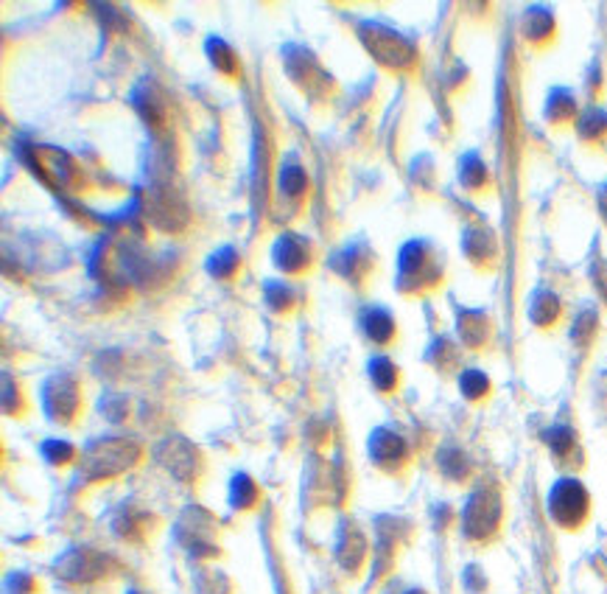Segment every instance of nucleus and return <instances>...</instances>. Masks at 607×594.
<instances>
[{"label": "nucleus", "mask_w": 607, "mask_h": 594, "mask_svg": "<svg viewBox=\"0 0 607 594\" xmlns=\"http://www.w3.org/2000/svg\"><path fill=\"white\" fill-rule=\"evenodd\" d=\"M356 34H359V42L364 45V51L381 67H386V71L409 74L417 67V59H420L417 45L398 29H392L378 20H359Z\"/></svg>", "instance_id": "nucleus-1"}, {"label": "nucleus", "mask_w": 607, "mask_h": 594, "mask_svg": "<svg viewBox=\"0 0 607 594\" xmlns=\"http://www.w3.org/2000/svg\"><path fill=\"white\" fill-rule=\"evenodd\" d=\"M20 157L22 163L34 171V177H39L56 197H70L84 186L82 166L76 163V157L67 154L65 149L26 144L20 146Z\"/></svg>", "instance_id": "nucleus-2"}, {"label": "nucleus", "mask_w": 607, "mask_h": 594, "mask_svg": "<svg viewBox=\"0 0 607 594\" xmlns=\"http://www.w3.org/2000/svg\"><path fill=\"white\" fill-rule=\"evenodd\" d=\"M143 457V449H140L137 441L132 438H99L87 443V449L82 451L79 460V476L84 483H99V479H112L121 476L124 471L134 468Z\"/></svg>", "instance_id": "nucleus-3"}, {"label": "nucleus", "mask_w": 607, "mask_h": 594, "mask_svg": "<svg viewBox=\"0 0 607 594\" xmlns=\"http://www.w3.org/2000/svg\"><path fill=\"white\" fill-rule=\"evenodd\" d=\"M442 261L426 239H412L401 247L398 256V289L403 294H423L442 284Z\"/></svg>", "instance_id": "nucleus-4"}, {"label": "nucleus", "mask_w": 607, "mask_h": 594, "mask_svg": "<svg viewBox=\"0 0 607 594\" xmlns=\"http://www.w3.org/2000/svg\"><path fill=\"white\" fill-rule=\"evenodd\" d=\"M501 494L493 485H479L462 508V533L468 541H490L501 528Z\"/></svg>", "instance_id": "nucleus-5"}, {"label": "nucleus", "mask_w": 607, "mask_h": 594, "mask_svg": "<svg viewBox=\"0 0 607 594\" xmlns=\"http://www.w3.org/2000/svg\"><path fill=\"white\" fill-rule=\"evenodd\" d=\"M137 205L143 211V219L162 233H179L188 227V205L182 202L177 191H171L169 182L152 179L143 197H137Z\"/></svg>", "instance_id": "nucleus-6"}, {"label": "nucleus", "mask_w": 607, "mask_h": 594, "mask_svg": "<svg viewBox=\"0 0 607 594\" xmlns=\"http://www.w3.org/2000/svg\"><path fill=\"white\" fill-rule=\"evenodd\" d=\"M283 67H286V76L308 99H325L334 90V76L325 71L306 45H297V42L283 45Z\"/></svg>", "instance_id": "nucleus-7"}, {"label": "nucleus", "mask_w": 607, "mask_h": 594, "mask_svg": "<svg viewBox=\"0 0 607 594\" xmlns=\"http://www.w3.org/2000/svg\"><path fill=\"white\" fill-rule=\"evenodd\" d=\"M588 511H591V496L579 479L563 476L551 485L549 516L554 524H559V528H566V530H577L579 524L588 519Z\"/></svg>", "instance_id": "nucleus-8"}, {"label": "nucleus", "mask_w": 607, "mask_h": 594, "mask_svg": "<svg viewBox=\"0 0 607 594\" xmlns=\"http://www.w3.org/2000/svg\"><path fill=\"white\" fill-rule=\"evenodd\" d=\"M42 409L54 424L70 426L82 413V387L74 376L54 373L42 384Z\"/></svg>", "instance_id": "nucleus-9"}, {"label": "nucleus", "mask_w": 607, "mask_h": 594, "mask_svg": "<svg viewBox=\"0 0 607 594\" xmlns=\"http://www.w3.org/2000/svg\"><path fill=\"white\" fill-rule=\"evenodd\" d=\"M154 457H157V463L162 468H166L174 479H179V483H185V485L196 483V479L202 476V471H204L202 451L191 441H185L179 435H171L162 443H157Z\"/></svg>", "instance_id": "nucleus-10"}, {"label": "nucleus", "mask_w": 607, "mask_h": 594, "mask_svg": "<svg viewBox=\"0 0 607 594\" xmlns=\"http://www.w3.org/2000/svg\"><path fill=\"white\" fill-rule=\"evenodd\" d=\"M112 561L90 546H70L54 563V572L67 583H96L109 575Z\"/></svg>", "instance_id": "nucleus-11"}, {"label": "nucleus", "mask_w": 607, "mask_h": 594, "mask_svg": "<svg viewBox=\"0 0 607 594\" xmlns=\"http://www.w3.org/2000/svg\"><path fill=\"white\" fill-rule=\"evenodd\" d=\"M317 253L311 239L299 236V233H280L272 244V264L283 272V275H306V272L314 266Z\"/></svg>", "instance_id": "nucleus-12"}, {"label": "nucleus", "mask_w": 607, "mask_h": 594, "mask_svg": "<svg viewBox=\"0 0 607 594\" xmlns=\"http://www.w3.org/2000/svg\"><path fill=\"white\" fill-rule=\"evenodd\" d=\"M331 269L353 289H364L369 275L376 272V256L361 241H350L331 256Z\"/></svg>", "instance_id": "nucleus-13"}, {"label": "nucleus", "mask_w": 607, "mask_h": 594, "mask_svg": "<svg viewBox=\"0 0 607 594\" xmlns=\"http://www.w3.org/2000/svg\"><path fill=\"white\" fill-rule=\"evenodd\" d=\"M129 101H132L134 112H137L140 118H143V124L152 132H157V135L169 132V121H171L169 101H166L162 90L154 82H140V84H134V90L129 93Z\"/></svg>", "instance_id": "nucleus-14"}, {"label": "nucleus", "mask_w": 607, "mask_h": 594, "mask_svg": "<svg viewBox=\"0 0 607 594\" xmlns=\"http://www.w3.org/2000/svg\"><path fill=\"white\" fill-rule=\"evenodd\" d=\"M367 449H369V460L384 471H401L409 463V443L395 429L378 426L369 435Z\"/></svg>", "instance_id": "nucleus-15"}, {"label": "nucleus", "mask_w": 607, "mask_h": 594, "mask_svg": "<svg viewBox=\"0 0 607 594\" xmlns=\"http://www.w3.org/2000/svg\"><path fill=\"white\" fill-rule=\"evenodd\" d=\"M462 253L473 266H493L496 258H499L496 233L490 231V227L471 224L468 231L462 233Z\"/></svg>", "instance_id": "nucleus-16"}, {"label": "nucleus", "mask_w": 607, "mask_h": 594, "mask_svg": "<svg viewBox=\"0 0 607 594\" xmlns=\"http://www.w3.org/2000/svg\"><path fill=\"white\" fill-rule=\"evenodd\" d=\"M367 558V538L364 533L356 528L353 521H344L339 528V538H336V561L344 572L356 575L361 563Z\"/></svg>", "instance_id": "nucleus-17"}, {"label": "nucleus", "mask_w": 607, "mask_h": 594, "mask_svg": "<svg viewBox=\"0 0 607 594\" xmlns=\"http://www.w3.org/2000/svg\"><path fill=\"white\" fill-rule=\"evenodd\" d=\"M308 186H311V179H308L306 166L299 163V157L294 152L286 154V160L277 169V197L299 205L308 194Z\"/></svg>", "instance_id": "nucleus-18"}, {"label": "nucleus", "mask_w": 607, "mask_h": 594, "mask_svg": "<svg viewBox=\"0 0 607 594\" xmlns=\"http://www.w3.org/2000/svg\"><path fill=\"white\" fill-rule=\"evenodd\" d=\"M456 331H459V339H462L464 348L481 351L490 342L493 326H490V317L484 311H479V309H459L456 311Z\"/></svg>", "instance_id": "nucleus-19"}, {"label": "nucleus", "mask_w": 607, "mask_h": 594, "mask_svg": "<svg viewBox=\"0 0 607 594\" xmlns=\"http://www.w3.org/2000/svg\"><path fill=\"white\" fill-rule=\"evenodd\" d=\"M359 326L372 345H381V348L392 345L395 336H398V323H395V317L384 306H367L359 317Z\"/></svg>", "instance_id": "nucleus-20"}, {"label": "nucleus", "mask_w": 607, "mask_h": 594, "mask_svg": "<svg viewBox=\"0 0 607 594\" xmlns=\"http://www.w3.org/2000/svg\"><path fill=\"white\" fill-rule=\"evenodd\" d=\"M204 54H207L210 65H213L221 76H227V79H238L241 76V59H238L236 51H232V45L227 39L210 34L204 39Z\"/></svg>", "instance_id": "nucleus-21"}, {"label": "nucleus", "mask_w": 607, "mask_h": 594, "mask_svg": "<svg viewBox=\"0 0 607 594\" xmlns=\"http://www.w3.org/2000/svg\"><path fill=\"white\" fill-rule=\"evenodd\" d=\"M546 121L551 127H566L577 118V96L571 93L568 87H551L549 96H546Z\"/></svg>", "instance_id": "nucleus-22"}, {"label": "nucleus", "mask_w": 607, "mask_h": 594, "mask_svg": "<svg viewBox=\"0 0 607 594\" xmlns=\"http://www.w3.org/2000/svg\"><path fill=\"white\" fill-rule=\"evenodd\" d=\"M559 314H563V303H559V297L554 292H549V289L532 292V297H529V319H532V326L551 328L559 319Z\"/></svg>", "instance_id": "nucleus-23"}, {"label": "nucleus", "mask_w": 607, "mask_h": 594, "mask_svg": "<svg viewBox=\"0 0 607 594\" xmlns=\"http://www.w3.org/2000/svg\"><path fill=\"white\" fill-rule=\"evenodd\" d=\"M521 29H524L526 42H532V45H543V42H549V39L554 37L557 22H554V14H551L546 6H529V9L524 12Z\"/></svg>", "instance_id": "nucleus-24"}, {"label": "nucleus", "mask_w": 607, "mask_h": 594, "mask_svg": "<svg viewBox=\"0 0 607 594\" xmlns=\"http://www.w3.org/2000/svg\"><path fill=\"white\" fill-rule=\"evenodd\" d=\"M112 530H115V536L126 538V541L143 538L149 530V513L140 508H132V505H124L112 519Z\"/></svg>", "instance_id": "nucleus-25"}, {"label": "nucleus", "mask_w": 607, "mask_h": 594, "mask_svg": "<svg viewBox=\"0 0 607 594\" xmlns=\"http://www.w3.org/2000/svg\"><path fill=\"white\" fill-rule=\"evenodd\" d=\"M204 269L213 281H232L241 272V253L236 247L224 244V247L216 249V253H210Z\"/></svg>", "instance_id": "nucleus-26"}, {"label": "nucleus", "mask_w": 607, "mask_h": 594, "mask_svg": "<svg viewBox=\"0 0 607 594\" xmlns=\"http://www.w3.org/2000/svg\"><path fill=\"white\" fill-rule=\"evenodd\" d=\"M459 182L464 191H484L490 186V169L476 152H468L459 157Z\"/></svg>", "instance_id": "nucleus-27"}, {"label": "nucleus", "mask_w": 607, "mask_h": 594, "mask_svg": "<svg viewBox=\"0 0 607 594\" xmlns=\"http://www.w3.org/2000/svg\"><path fill=\"white\" fill-rule=\"evenodd\" d=\"M367 373H369V381L376 387L378 393H395L398 390V381H401V371L398 364H395L389 356L378 354L367 362Z\"/></svg>", "instance_id": "nucleus-28"}, {"label": "nucleus", "mask_w": 607, "mask_h": 594, "mask_svg": "<svg viewBox=\"0 0 607 594\" xmlns=\"http://www.w3.org/2000/svg\"><path fill=\"white\" fill-rule=\"evenodd\" d=\"M264 301L274 314H291L299 303V294L286 281H266L264 284Z\"/></svg>", "instance_id": "nucleus-29"}, {"label": "nucleus", "mask_w": 607, "mask_h": 594, "mask_svg": "<svg viewBox=\"0 0 607 594\" xmlns=\"http://www.w3.org/2000/svg\"><path fill=\"white\" fill-rule=\"evenodd\" d=\"M577 135L585 144L602 141L604 135H607V112L602 107H596V104L588 107V109H582L579 118H577Z\"/></svg>", "instance_id": "nucleus-30"}, {"label": "nucleus", "mask_w": 607, "mask_h": 594, "mask_svg": "<svg viewBox=\"0 0 607 594\" xmlns=\"http://www.w3.org/2000/svg\"><path fill=\"white\" fill-rule=\"evenodd\" d=\"M258 485H255V479L249 474H236L230 483V505L236 511H249L258 505Z\"/></svg>", "instance_id": "nucleus-31"}, {"label": "nucleus", "mask_w": 607, "mask_h": 594, "mask_svg": "<svg viewBox=\"0 0 607 594\" xmlns=\"http://www.w3.org/2000/svg\"><path fill=\"white\" fill-rule=\"evenodd\" d=\"M437 463H439V471L446 474L448 479H454V483L464 479V476H468V471H471V463H468V457H464V451H459L454 446L439 449Z\"/></svg>", "instance_id": "nucleus-32"}, {"label": "nucleus", "mask_w": 607, "mask_h": 594, "mask_svg": "<svg viewBox=\"0 0 607 594\" xmlns=\"http://www.w3.org/2000/svg\"><path fill=\"white\" fill-rule=\"evenodd\" d=\"M459 390L468 401H481L490 393V379L481 371H462L459 373Z\"/></svg>", "instance_id": "nucleus-33"}, {"label": "nucleus", "mask_w": 607, "mask_h": 594, "mask_svg": "<svg viewBox=\"0 0 607 594\" xmlns=\"http://www.w3.org/2000/svg\"><path fill=\"white\" fill-rule=\"evenodd\" d=\"M596 328H599V317L594 309H585L579 311L574 326H571V339L577 342V345H591V339L596 336Z\"/></svg>", "instance_id": "nucleus-34"}, {"label": "nucleus", "mask_w": 607, "mask_h": 594, "mask_svg": "<svg viewBox=\"0 0 607 594\" xmlns=\"http://www.w3.org/2000/svg\"><path fill=\"white\" fill-rule=\"evenodd\" d=\"M543 441H546V446H549L557 457L571 454L574 446H577V435H574V429H568V426H551V429H546V432H543Z\"/></svg>", "instance_id": "nucleus-35"}, {"label": "nucleus", "mask_w": 607, "mask_h": 594, "mask_svg": "<svg viewBox=\"0 0 607 594\" xmlns=\"http://www.w3.org/2000/svg\"><path fill=\"white\" fill-rule=\"evenodd\" d=\"M42 457L51 466H67L76 457V449H74V443H67V441H45L42 443Z\"/></svg>", "instance_id": "nucleus-36"}, {"label": "nucleus", "mask_w": 607, "mask_h": 594, "mask_svg": "<svg viewBox=\"0 0 607 594\" xmlns=\"http://www.w3.org/2000/svg\"><path fill=\"white\" fill-rule=\"evenodd\" d=\"M22 409H26V398H22L20 384L6 373L4 376V413L6 415H22Z\"/></svg>", "instance_id": "nucleus-37"}, {"label": "nucleus", "mask_w": 607, "mask_h": 594, "mask_svg": "<svg viewBox=\"0 0 607 594\" xmlns=\"http://www.w3.org/2000/svg\"><path fill=\"white\" fill-rule=\"evenodd\" d=\"M230 591V581L221 572H213V569H204V572L196 575V594H227Z\"/></svg>", "instance_id": "nucleus-38"}, {"label": "nucleus", "mask_w": 607, "mask_h": 594, "mask_svg": "<svg viewBox=\"0 0 607 594\" xmlns=\"http://www.w3.org/2000/svg\"><path fill=\"white\" fill-rule=\"evenodd\" d=\"M126 409H129V404H126L124 396H107V398H101V413H104L112 424L124 421V418H126Z\"/></svg>", "instance_id": "nucleus-39"}, {"label": "nucleus", "mask_w": 607, "mask_h": 594, "mask_svg": "<svg viewBox=\"0 0 607 594\" xmlns=\"http://www.w3.org/2000/svg\"><path fill=\"white\" fill-rule=\"evenodd\" d=\"M6 594H34V578L26 572H12L6 578Z\"/></svg>", "instance_id": "nucleus-40"}, {"label": "nucleus", "mask_w": 607, "mask_h": 594, "mask_svg": "<svg viewBox=\"0 0 607 594\" xmlns=\"http://www.w3.org/2000/svg\"><path fill=\"white\" fill-rule=\"evenodd\" d=\"M484 586H487V581L481 578L479 566H468V569H464V589H468L471 594H479Z\"/></svg>", "instance_id": "nucleus-41"}, {"label": "nucleus", "mask_w": 607, "mask_h": 594, "mask_svg": "<svg viewBox=\"0 0 607 594\" xmlns=\"http://www.w3.org/2000/svg\"><path fill=\"white\" fill-rule=\"evenodd\" d=\"M599 211H602V219L607 222V186L599 191Z\"/></svg>", "instance_id": "nucleus-42"}, {"label": "nucleus", "mask_w": 607, "mask_h": 594, "mask_svg": "<svg viewBox=\"0 0 607 594\" xmlns=\"http://www.w3.org/2000/svg\"><path fill=\"white\" fill-rule=\"evenodd\" d=\"M406 594H426L423 589H412V591H406Z\"/></svg>", "instance_id": "nucleus-43"}, {"label": "nucleus", "mask_w": 607, "mask_h": 594, "mask_svg": "<svg viewBox=\"0 0 607 594\" xmlns=\"http://www.w3.org/2000/svg\"><path fill=\"white\" fill-rule=\"evenodd\" d=\"M126 594H140V591H134V589H129V591H126Z\"/></svg>", "instance_id": "nucleus-44"}]
</instances>
